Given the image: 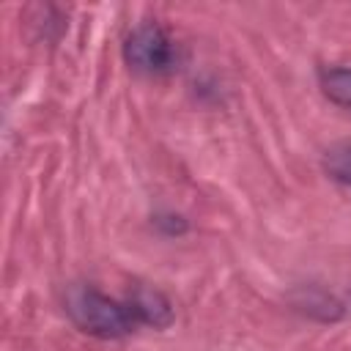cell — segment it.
<instances>
[{
	"label": "cell",
	"instance_id": "1",
	"mask_svg": "<svg viewBox=\"0 0 351 351\" xmlns=\"http://www.w3.org/2000/svg\"><path fill=\"white\" fill-rule=\"evenodd\" d=\"M63 304L80 332L101 340H118L143 326L129 299H112L90 285H71Z\"/></svg>",
	"mask_w": 351,
	"mask_h": 351
},
{
	"label": "cell",
	"instance_id": "2",
	"mask_svg": "<svg viewBox=\"0 0 351 351\" xmlns=\"http://www.w3.org/2000/svg\"><path fill=\"white\" fill-rule=\"evenodd\" d=\"M123 58L134 71L143 74H165L176 63V44L165 27L145 22L137 25L123 41Z\"/></svg>",
	"mask_w": 351,
	"mask_h": 351
},
{
	"label": "cell",
	"instance_id": "3",
	"mask_svg": "<svg viewBox=\"0 0 351 351\" xmlns=\"http://www.w3.org/2000/svg\"><path fill=\"white\" fill-rule=\"evenodd\" d=\"M129 302L140 318V324L148 326H167L173 321V307L165 299V293L154 291V288H134L129 293Z\"/></svg>",
	"mask_w": 351,
	"mask_h": 351
},
{
	"label": "cell",
	"instance_id": "4",
	"mask_svg": "<svg viewBox=\"0 0 351 351\" xmlns=\"http://www.w3.org/2000/svg\"><path fill=\"white\" fill-rule=\"evenodd\" d=\"M321 93L340 110L351 112V69L348 66H326L318 71Z\"/></svg>",
	"mask_w": 351,
	"mask_h": 351
},
{
	"label": "cell",
	"instance_id": "5",
	"mask_svg": "<svg viewBox=\"0 0 351 351\" xmlns=\"http://www.w3.org/2000/svg\"><path fill=\"white\" fill-rule=\"evenodd\" d=\"M324 170H326V176L332 181H337V184L351 189V143L332 145L324 154Z\"/></svg>",
	"mask_w": 351,
	"mask_h": 351
}]
</instances>
